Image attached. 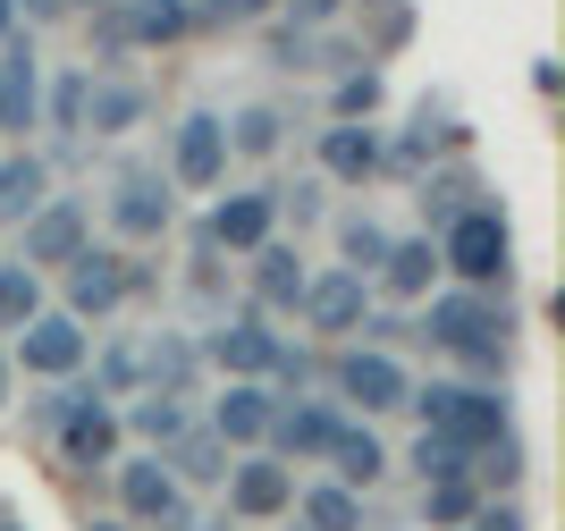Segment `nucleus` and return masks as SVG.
Masks as SVG:
<instances>
[{"label":"nucleus","instance_id":"f257e3e1","mask_svg":"<svg viewBox=\"0 0 565 531\" xmlns=\"http://www.w3.org/2000/svg\"><path fill=\"white\" fill-rule=\"evenodd\" d=\"M423 338L439 354H456L465 371H507L515 354V321H507V304L481 296V287H448V296H423Z\"/></svg>","mask_w":565,"mask_h":531},{"label":"nucleus","instance_id":"f03ea898","mask_svg":"<svg viewBox=\"0 0 565 531\" xmlns=\"http://www.w3.org/2000/svg\"><path fill=\"white\" fill-rule=\"evenodd\" d=\"M439 270L456 278V287H481V296H498L507 287V270H515V229H507V211L498 203H465L439 229Z\"/></svg>","mask_w":565,"mask_h":531},{"label":"nucleus","instance_id":"7ed1b4c3","mask_svg":"<svg viewBox=\"0 0 565 531\" xmlns=\"http://www.w3.org/2000/svg\"><path fill=\"white\" fill-rule=\"evenodd\" d=\"M405 405L423 414L430 439H456V447H490V439L515 431V405L498 389H481V380H430V389H414Z\"/></svg>","mask_w":565,"mask_h":531},{"label":"nucleus","instance_id":"20e7f679","mask_svg":"<svg viewBox=\"0 0 565 531\" xmlns=\"http://www.w3.org/2000/svg\"><path fill=\"white\" fill-rule=\"evenodd\" d=\"M194 354H203L212 371H228V380H262V389L287 380V389H305V354L270 329V312H236V321H220Z\"/></svg>","mask_w":565,"mask_h":531},{"label":"nucleus","instance_id":"39448f33","mask_svg":"<svg viewBox=\"0 0 565 531\" xmlns=\"http://www.w3.org/2000/svg\"><path fill=\"white\" fill-rule=\"evenodd\" d=\"M85 245H94V211L76 203V194H43V203L18 220V262L34 278H43V270H68Z\"/></svg>","mask_w":565,"mask_h":531},{"label":"nucleus","instance_id":"423d86ee","mask_svg":"<svg viewBox=\"0 0 565 531\" xmlns=\"http://www.w3.org/2000/svg\"><path fill=\"white\" fill-rule=\"evenodd\" d=\"M110 489H118V523L127 531H178V523H194V507H186V489L169 481V464L161 456H118L110 464Z\"/></svg>","mask_w":565,"mask_h":531},{"label":"nucleus","instance_id":"0eeeda50","mask_svg":"<svg viewBox=\"0 0 565 531\" xmlns=\"http://www.w3.org/2000/svg\"><path fill=\"white\" fill-rule=\"evenodd\" d=\"M85 363H94V329L68 321V312H51V304L18 329V347H9V371H25V380H76Z\"/></svg>","mask_w":565,"mask_h":531},{"label":"nucleus","instance_id":"6e6552de","mask_svg":"<svg viewBox=\"0 0 565 531\" xmlns=\"http://www.w3.org/2000/svg\"><path fill=\"white\" fill-rule=\"evenodd\" d=\"M347 405L338 396H279V422H270V439H262V456L279 464H330L338 431H347Z\"/></svg>","mask_w":565,"mask_h":531},{"label":"nucleus","instance_id":"1a4fd4ad","mask_svg":"<svg viewBox=\"0 0 565 531\" xmlns=\"http://www.w3.org/2000/svg\"><path fill=\"white\" fill-rule=\"evenodd\" d=\"M60 278H68V304H60L68 321H110L118 304H127V296L143 287V270H136L127 254H118V245H85V254H76Z\"/></svg>","mask_w":565,"mask_h":531},{"label":"nucleus","instance_id":"9d476101","mask_svg":"<svg viewBox=\"0 0 565 531\" xmlns=\"http://www.w3.org/2000/svg\"><path fill=\"white\" fill-rule=\"evenodd\" d=\"M51 439H60V464H76V472H110L118 456H127V431H118V405L110 396H94V380H76V405L68 414H60V431H51Z\"/></svg>","mask_w":565,"mask_h":531},{"label":"nucleus","instance_id":"9b49d317","mask_svg":"<svg viewBox=\"0 0 565 531\" xmlns=\"http://www.w3.org/2000/svg\"><path fill=\"white\" fill-rule=\"evenodd\" d=\"M330 389L347 396V405H363V414H397L405 396H414V371H405L388 347H347L330 363Z\"/></svg>","mask_w":565,"mask_h":531},{"label":"nucleus","instance_id":"f8f14e48","mask_svg":"<svg viewBox=\"0 0 565 531\" xmlns=\"http://www.w3.org/2000/svg\"><path fill=\"white\" fill-rule=\"evenodd\" d=\"M220 498H228L236 523H279V514L296 507V464H279V456H262V447H254V456L228 464Z\"/></svg>","mask_w":565,"mask_h":531},{"label":"nucleus","instance_id":"ddd939ff","mask_svg":"<svg viewBox=\"0 0 565 531\" xmlns=\"http://www.w3.org/2000/svg\"><path fill=\"white\" fill-rule=\"evenodd\" d=\"M279 236V185H245V194H220L212 220H203V245L212 254H262Z\"/></svg>","mask_w":565,"mask_h":531},{"label":"nucleus","instance_id":"4468645a","mask_svg":"<svg viewBox=\"0 0 565 531\" xmlns=\"http://www.w3.org/2000/svg\"><path fill=\"white\" fill-rule=\"evenodd\" d=\"M220 178H228V127H220V110H186L178 136H169V185L212 194Z\"/></svg>","mask_w":565,"mask_h":531},{"label":"nucleus","instance_id":"2eb2a0df","mask_svg":"<svg viewBox=\"0 0 565 531\" xmlns=\"http://www.w3.org/2000/svg\"><path fill=\"white\" fill-rule=\"evenodd\" d=\"M169 220H178V194H169L161 169H118V178H110V229L127 236V245L169 236Z\"/></svg>","mask_w":565,"mask_h":531},{"label":"nucleus","instance_id":"dca6fc26","mask_svg":"<svg viewBox=\"0 0 565 531\" xmlns=\"http://www.w3.org/2000/svg\"><path fill=\"white\" fill-rule=\"evenodd\" d=\"M270 422H279V389H262V380H228V389L212 396V431L228 456H254L262 439H270Z\"/></svg>","mask_w":565,"mask_h":531},{"label":"nucleus","instance_id":"f3484780","mask_svg":"<svg viewBox=\"0 0 565 531\" xmlns=\"http://www.w3.org/2000/svg\"><path fill=\"white\" fill-rule=\"evenodd\" d=\"M296 312H305L312 338H354L363 312H372V287H363L354 270H312L305 296H296Z\"/></svg>","mask_w":565,"mask_h":531},{"label":"nucleus","instance_id":"a211bd4d","mask_svg":"<svg viewBox=\"0 0 565 531\" xmlns=\"http://www.w3.org/2000/svg\"><path fill=\"white\" fill-rule=\"evenodd\" d=\"M43 127V68H34V43L9 34L0 43V136H25Z\"/></svg>","mask_w":565,"mask_h":531},{"label":"nucleus","instance_id":"6ab92c4d","mask_svg":"<svg viewBox=\"0 0 565 531\" xmlns=\"http://www.w3.org/2000/svg\"><path fill=\"white\" fill-rule=\"evenodd\" d=\"M372 278H380L388 304H423L430 278H439V245H430V236H388V254H380Z\"/></svg>","mask_w":565,"mask_h":531},{"label":"nucleus","instance_id":"aec40b11","mask_svg":"<svg viewBox=\"0 0 565 531\" xmlns=\"http://www.w3.org/2000/svg\"><path fill=\"white\" fill-rule=\"evenodd\" d=\"M118 431H127V439H143V456H161L169 439H186L194 431V414H186V396H127V405H118Z\"/></svg>","mask_w":565,"mask_h":531},{"label":"nucleus","instance_id":"412c9836","mask_svg":"<svg viewBox=\"0 0 565 531\" xmlns=\"http://www.w3.org/2000/svg\"><path fill=\"white\" fill-rule=\"evenodd\" d=\"M254 262V312H296V296H305V254H296V245H279V236H270V245H262V254H245Z\"/></svg>","mask_w":565,"mask_h":531},{"label":"nucleus","instance_id":"4be33fe9","mask_svg":"<svg viewBox=\"0 0 565 531\" xmlns=\"http://www.w3.org/2000/svg\"><path fill=\"white\" fill-rule=\"evenodd\" d=\"M380 136L363 127V118H338V127H321V169H330L338 185H363V178H380Z\"/></svg>","mask_w":565,"mask_h":531},{"label":"nucleus","instance_id":"5701e85b","mask_svg":"<svg viewBox=\"0 0 565 531\" xmlns=\"http://www.w3.org/2000/svg\"><path fill=\"white\" fill-rule=\"evenodd\" d=\"M143 110H152L143 85H127V76H85V127H94V136H127Z\"/></svg>","mask_w":565,"mask_h":531},{"label":"nucleus","instance_id":"b1692460","mask_svg":"<svg viewBox=\"0 0 565 531\" xmlns=\"http://www.w3.org/2000/svg\"><path fill=\"white\" fill-rule=\"evenodd\" d=\"M330 481H347V489L388 481V439H380L372 422H347V431H338V447H330Z\"/></svg>","mask_w":565,"mask_h":531},{"label":"nucleus","instance_id":"393cba45","mask_svg":"<svg viewBox=\"0 0 565 531\" xmlns=\"http://www.w3.org/2000/svg\"><path fill=\"white\" fill-rule=\"evenodd\" d=\"M161 464H169V481H178V489H220L236 456L212 439V431H186V439H169V447H161Z\"/></svg>","mask_w":565,"mask_h":531},{"label":"nucleus","instance_id":"a878e982","mask_svg":"<svg viewBox=\"0 0 565 531\" xmlns=\"http://www.w3.org/2000/svg\"><path fill=\"white\" fill-rule=\"evenodd\" d=\"M296 523L305 531H363V489H347V481H321V489H296Z\"/></svg>","mask_w":565,"mask_h":531},{"label":"nucleus","instance_id":"bb28decb","mask_svg":"<svg viewBox=\"0 0 565 531\" xmlns=\"http://www.w3.org/2000/svg\"><path fill=\"white\" fill-rule=\"evenodd\" d=\"M43 194H51V161L43 152H9V161H0V220H25Z\"/></svg>","mask_w":565,"mask_h":531},{"label":"nucleus","instance_id":"cd10ccee","mask_svg":"<svg viewBox=\"0 0 565 531\" xmlns=\"http://www.w3.org/2000/svg\"><path fill=\"white\" fill-rule=\"evenodd\" d=\"M481 514V481H423V523L430 531H465Z\"/></svg>","mask_w":565,"mask_h":531},{"label":"nucleus","instance_id":"c85d7f7f","mask_svg":"<svg viewBox=\"0 0 565 531\" xmlns=\"http://www.w3.org/2000/svg\"><path fill=\"white\" fill-rule=\"evenodd\" d=\"M220 127H228V152H245V161H270V152H279V127H287V118L270 110V102H254V110L220 118Z\"/></svg>","mask_w":565,"mask_h":531},{"label":"nucleus","instance_id":"c756f323","mask_svg":"<svg viewBox=\"0 0 565 531\" xmlns=\"http://www.w3.org/2000/svg\"><path fill=\"white\" fill-rule=\"evenodd\" d=\"M338 270H354V278H372L380 270V254H388V229H380L372 211H354V220H338Z\"/></svg>","mask_w":565,"mask_h":531},{"label":"nucleus","instance_id":"7c9ffc66","mask_svg":"<svg viewBox=\"0 0 565 531\" xmlns=\"http://www.w3.org/2000/svg\"><path fill=\"white\" fill-rule=\"evenodd\" d=\"M34 312H43V278L25 270V262H0V329L18 338V329L34 321Z\"/></svg>","mask_w":565,"mask_h":531},{"label":"nucleus","instance_id":"2f4dec72","mask_svg":"<svg viewBox=\"0 0 565 531\" xmlns=\"http://www.w3.org/2000/svg\"><path fill=\"white\" fill-rule=\"evenodd\" d=\"M414 472L423 481H472V447H456V439H414Z\"/></svg>","mask_w":565,"mask_h":531},{"label":"nucleus","instance_id":"473e14b6","mask_svg":"<svg viewBox=\"0 0 565 531\" xmlns=\"http://www.w3.org/2000/svg\"><path fill=\"white\" fill-rule=\"evenodd\" d=\"M85 76H94V68H68L60 85H51V127H68V136L85 127Z\"/></svg>","mask_w":565,"mask_h":531},{"label":"nucleus","instance_id":"72a5a7b5","mask_svg":"<svg viewBox=\"0 0 565 531\" xmlns=\"http://www.w3.org/2000/svg\"><path fill=\"white\" fill-rule=\"evenodd\" d=\"M194 9V25L212 18V25H254V18H270V0H186Z\"/></svg>","mask_w":565,"mask_h":531},{"label":"nucleus","instance_id":"f704fd0d","mask_svg":"<svg viewBox=\"0 0 565 531\" xmlns=\"http://www.w3.org/2000/svg\"><path fill=\"white\" fill-rule=\"evenodd\" d=\"M372 102H380V76H372V68L338 85V118H372Z\"/></svg>","mask_w":565,"mask_h":531},{"label":"nucleus","instance_id":"c9c22d12","mask_svg":"<svg viewBox=\"0 0 565 531\" xmlns=\"http://www.w3.org/2000/svg\"><path fill=\"white\" fill-rule=\"evenodd\" d=\"M465 531H532V523H523V507H515V498H481V514H472Z\"/></svg>","mask_w":565,"mask_h":531},{"label":"nucleus","instance_id":"e433bc0d","mask_svg":"<svg viewBox=\"0 0 565 531\" xmlns=\"http://www.w3.org/2000/svg\"><path fill=\"white\" fill-rule=\"evenodd\" d=\"M68 9H102V0H18V18H68Z\"/></svg>","mask_w":565,"mask_h":531},{"label":"nucleus","instance_id":"4c0bfd02","mask_svg":"<svg viewBox=\"0 0 565 531\" xmlns=\"http://www.w3.org/2000/svg\"><path fill=\"white\" fill-rule=\"evenodd\" d=\"M270 9H279V0H270ZM287 9H296V25H321V18H338V0H287Z\"/></svg>","mask_w":565,"mask_h":531},{"label":"nucleus","instance_id":"58836bf2","mask_svg":"<svg viewBox=\"0 0 565 531\" xmlns=\"http://www.w3.org/2000/svg\"><path fill=\"white\" fill-rule=\"evenodd\" d=\"M9 380H18V371H9V347H0V405H9Z\"/></svg>","mask_w":565,"mask_h":531},{"label":"nucleus","instance_id":"ea45409f","mask_svg":"<svg viewBox=\"0 0 565 531\" xmlns=\"http://www.w3.org/2000/svg\"><path fill=\"white\" fill-rule=\"evenodd\" d=\"M0 531H25V514H18V507H0Z\"/></svg>","mask_w":565,"mask_h":531},{"label":"nucleus","instance_id":"a19ab883","mask_svg":"<svg viewBox=\"0 0 565 531\" xmlns=\"http://www.w3.org/2000/svg\"><path fill=\"white\" fill-rule=\"evenodd\" d=\"M85 531H127V523H118V514H102V523H85Z\"/></svg>","mask_w":565,"mask_h":531}]
</instances>
